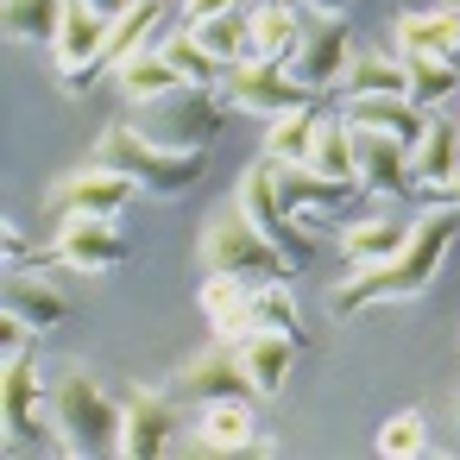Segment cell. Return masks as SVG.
Instances as JSON below:
<instances>
[{
	"mask_svg": "<svg viewBox=\"0 0 460 460\" xmlns=\"http://www.w3.org/2000/svg\"><path fill=\"white\" fill-rule=\"evenodd\" d=\"M341 114H347L353 127L391 133V139H403V146H416V139H422V127H429V108H416L403 89H397V95H347V102H341Z\"/></svg>",
	"mask_w": 460,
	"mask_h": 460,
	"instance_id": "19",
	"label": "cell"
},
{
	"mask_svg": "<svg viewBox=\"0 0 460 460\" xmlns=\"http://www.w3.org/2000/svg\"><path fill=\"white\" fill-rule=\"evenodd\" d=\"M196 259H202V271H234V278H246V284H271V278L290 271V259H284L240 208H227V215H215V221L202 227Z\"/></svg>",
	"mask_w": 460,
	"mask_h": 460,
	"instance_id": "6",
	"label": "cell"
},
{
	"mask_svg": "<svg viewBox=\"0 0 460 460\" xmlns=\"http://www.w3.org/2000/svg\"><path fill=\"white\" fill-rule=\"evenodd\" d=\"M454 7H460V0H454Z\"/></svg>",
	"mask_w": 460,
	"mask_h": 460,
	"instance_id": "41",
	"label": "cell"
},
{
	"mask_svg": "<svg viewBox=\"0 0 460 460\" xmlns=\"http://www.w3.org/2000/svg\"><path fill=\"white\" fill-rule=\"evenodd\" d=\"M221 95H227V108H240V114H265V120L296 114V108L315 102V89H303V83H296L284 64H271V58H240V64H227Z\"/></svg>",
	"mask_w": 460,
	"mask_h": 460,
	"instance_id": "8",
	"label": "cell"
},
{
	"mask_svg": "<svg viewBox=\"0 0 460 460\" xmlns=\"http://www.w3.org/2000/svg\"><path fill=\"white\" fill-rule=\"evenodd\" d=\"M177 422H183V403L171 397V385H164V391L139 385V391L120 397V441H114V454H127V460H158V454L177 447Z\"/></svg>",
	"mask_w": 460,
	"mask_h": 460,
	"instance_id": "10",
	"label": "cell"
},
{
	"mask_svg": "<svg viewBox=\"0 0 460 460\" xmlns=\"http://www.w3.org/2000/svg\"><path fill=\"white\" fill-rule=\"evenodd\" d=\"M158 51H164V64H171L183 83H202V89H215V83L227 76V64H221V58H215V51H208V45H202L190 26H183V32H171V39H158Z\"/></svg>",
	"mask_w": 460,
	"mask_h": 460,
	"instance_id": "32",
	"label": "cell"
},
{
	"mask_svg": "<svg viewBox=\"0 0 460 460\" xmlns=\"http://www.w3.org/2000/svg\"><path fill=\"white\" fill-rule=\"evenodd\" d=\"M347 58H353V39H347V20L341 13H309L303 20V32H296V45H290V58H284V70L303 83V89H334L341 83V70H347Z\"/></svg>",
	"mask_w": 460,
	"mask_h": 460,
	"instance_id": "12",
	"label": "cell"
},
{
	"mask_svg": "<svg viewBox=\"0 0 460 460\" xmlns=\"http://www.w3.org/2000/svg\"><path fill=\"white\" fill-rule=\"evenodd\" d=\"M460 171V120H429L422 127V139L410 146V177H416V190H435V183H447Z\"/></svg>",
	"mask_w": 460,
	"mask_h": 460,
	"instance_id": "22",
	"label": "cell"
},
{
	"mask_svg": "<svg viewBox=\"0 0 460 460\" xmlns=\"http://www.w3.org/2000/svg\"><path fill=\"white\" fill-rule=\"evenodd\" d=\"M353 158H359V190L372 196H410L416 177H410V146L391 139V133H372V127H353Z\"/></svg>",
	"mask_w": 460,
	"mask_h": 460,
	"instance_id": "15",
	"label": "cell"
},
{
	"mask_svg": "<svg viewBox=\"0 0 460 460\" xmlns=\"http://www.w3.org/2000/svg\"><path fill=\"white\" fill-rule=\"evenodd\" d=\"M315 127H322V108H315V102L296 108V114H278V120L265 127V158H278V164H309Z\"/></svg>",
	"mask_w": 460,
	"mask_h": 460,
	"instance_id": "29",
	"label": "cell"
},
{
	"mask_svg": "<svg viewBox=\"0 0 460 460\" xmlns=\"http://www.w3.org/2000/svg\"><path fill=\"white\" fill-rule=\"evenodd\" d=\"M89 7H95V13H102V20H120V13H127V7H133V0H89Z\"/></svg>",
	"mask_w": 460,
	"mask_h": 460,
	"instance_id": "40",
	"label": "cell"
},
{
	"mask_svg": "<svg viewBox=\"0 0 460 460\" xmlns=\"http://www.w3.org/2000/svg\"><path fill=\"white\" fill-rule=\"evenodd\" d=\"M429 196H435V202H447V208H460V171H454V177H447V183H435V190H429Z\"/></svg>",
	"mask_w": 460,
	"mask_h": 460,
	"instance_id": "38",
	"label": "cell"
},
{
	"mask_svg": "<svg viewBox=\"0 0 460 460\" xmlns=\"http://www.w3.org/2000/svg\"><path fill=\"white\" fill-rule=\"evenodd\" d=\"M403 221H391V215H372V221H347L341 227V259L347 265H378V259H391L397 246H403Z\"/></svg>",
	"mask_w": 460,
	"mask_h": 460,
	"instance_id": "26",
	"label": "cell"
},
{
	"mask_svg": "<svg viewBox=\"0 0 460 460\" xmlns=\"http://www.w3.org/2000/svg\"><path fill=\"white\" fill-rule=\"evenodd\" d=\"M227 7H246V0H183V20L202 26V20H215V13H227Z\"/></svg>",
	"mask_w": 460,
	"mask_h": 460,
	"instance_id": "36",
	"label": "cell"
},
{
	"mask_svg": "<svg viewBox=\"0 0 460 460\" xmlns=\"http://www.w3.org/2000/svg\"><path fill=\"white\" fill-rule=\"evenodd\" d=\"M454 240H460V208L435 202V208L403 234V246H397L391 259L353 265V271L328 290V309H334V315H359V309H372V303H410V296H422V290L435 284V271H441V259H447Z\"/></svg>",
	"mask_w": 460,
	"mask_h": 460,
	"instance_id": "1",
	"label": "cell"
},
{
	"mask_svg": "<svg viewBox=\"0 0 460 460\" xmlns=\"http://www.w3.org/2000/svg\"><path fill=\"white\" fill-rule=\"evenodd\" d=\"M378 454H385V460H422V454H429V422H422V410H397V416L378 429Z\"/></svg>",
	"mask_w": 460,
	"mask_h": 460,
	"instance_id": "35",
	"label": "cell"
},
{
	"mask_svg": "<svg viewBox=\"0 0 460 460\" xmlns=\"http://www.w3.org/2000/svg\"><path fill=\"white\" fill-rule=\"evenodd\" d=\"M0 315H20L26 328L51 334L58 322H70V303H64V290L39 271V259H32V265H13V271H7V290H0Z\"/></svg>",
	"mask_w": 460,
	"mask_h": 460,
	"instance_id": "17",
	"label": "cell"
},
{
	"mask_svg": "<svg viewBox=\"0 0 460 460\" xmlns=\"http://www.w3.org/2000/svg\"><path fill=\"white\" fill-rule=\"evenodd\" d=\"M391 45H397V58H454V64H460V7L397 13Z\"/></svg>",
	"mask_w": 460,
	"mask_h": 460,
	"instance_id": "18",
	"label": "cell"
},
{
	"mask_svg": "<svg viewBox=\"0 0 460 460\" xmlns=\"http://www.w3.org/2000/svg\"><path fill=\"white\" fill-rule=\"evenodd\" d=\"M171 397L177 403H215V397H252V378L234 353V341H215L202 353H190L177 372H171Z\"/></svg>",
	"mask_w": 460,
	"mask_h": 460,
	"instance_id": "13",
	"label": "cell"
},
{
	"mask_svg": "<svg viewBox=\"0 0 460 460\" xmlns=\"http://www.w3.org/2000/svg\"><path fill=\"white\" fill-rule=\"evenodd\" d=\"M303 32V0H252V58L284 64Z\"/></svg>",
	"mask_w": 460,
	"mask_h": 460,
	"instance_id": "23",
	"label": "cell"
},
{
	"mask_svg": "<svg viewBox=\"0 0 460 460\" xmlns=\"http://www.w3.org/2000/svg\"><path fill=\"white\" fill-rule=\"evenodd\" d=\"M403 95L435 114L441 102L460 95V64L454 58H403Z\"/></svg>",
	"mask_w": 460,
	"mask_h": 460,
	"instance_id": "27",
	"label": "cell"
},
{
	"mask_svg": "<svg viewBox=\"0 0 460 460\" xmlns=\"http://www.w3.org/2000/svg\"><path fill=\"white\" fill-rule=\"evenodd\" d=\"M252 328H284V334L309 341V334H303V315H296V296H290V284H284V278L252 284Z\"/></svg>",
	"mask_w": 460,
	"mask_h": 460,
	"instance_id": "34",
	"label": "cell"
},
{
	"mask_svg": "<svg viewBox=\"0 0 460 460\" xmlns=\"http://www.w3.org/2000/svg\"><path fill=\"white\" fill-rule=\"evenodd\" d=\"M64 7H70V0H0V20H7L13 45H51Z\"/></svg>",
	"mask_w": 460,
	"mask_h": 460,
	"instance_id": "30",
	"label": "cell"
},
{
	"mask_svg": "<svg viewBox=\"0 0 460 460\" xmlns=\"http://www.w3.org/2000/svg\"><path fill=\"white\" fill-rule=\"evenodd\" d=\"M133 259V240L108 215H64L58 240L39 252V265H70V271H120Z\"/></svg>",
	"mask_w": 460,
	"mask_h": 460,
	"instance_id": "9",
	"label": "cell"
},
{
	"mask_svg": "<svg viewBox=\"0 0 460 460\" xmlns=\"http://www.w3.org/2000/svg\"><path fill=\"white\" fill-rule=\"evenodd\" d=\"M234 208H240V215H246V221H252V227L290 259V271H303V265L315 259V234L278 202V164H271V158H259V164L240 171V183H234Z\"/></svg>",
	"mask_w": 460,
	"mask_h": 460,
	"instance_id": "5",
	"label": "cell"
},
{
	"mask_svg": "<svg viewBox=\"0 0 460 460\" xmlns=\"http://www.w3.org/2000/svg\"><path fill=\"white\" fill-rule=\"evenodd\" d=\"M271 164H278V158H271ZM353 190H359V183H341V177H328V171H315V164H278V202H284L290 215H328V208H341Z\"/></svg>",
	"mask_w": 460,
	"mask_h": 460,
	"instance_id": "20",
	"label": "cell"
},
{
	"mask_svg": "<svg viewBox=\"0 0 460 460\" xmlns=\"http://www.w3.org/2000/svg\"><path fill=\"white\" fill-rule=\"evenodd\" d=\"M353 0H303V13H347Z\"/></svg>",
	"mask_w": 460,
	"mask_h": 460,
	"instance_id": "39",
	"label": "cell"
},
{
	"mask_svg": "<svg viewBox=\"0 0 460 460\" xmlns=\"http://www.w3.org/2000/svg\"><path fill=\"white\" fill-rule=\"evenodd\" d=\"M114 83H120V95L139 108V102H152V95L177 89L183 76L164 64V51H158V45H146V51H133V58H120V64H114Z\"/></svg>",
	"mask_w": 460,
	"mask_h": 460,
	"instance_id": "25",
	"label": "cell"
},
{
	"mask_svg": "<svg viewBox=\"0 0 460 460\" xmlns=\"http://www.w3.org/2000/svg\"><path fill=\"white\" fill-rule=\"evenodd\" d=\"M95 158L114 164V171H127L146 196H183V190H196L208 152H171V146L146 139L133 120H114V127L95 139Z\"/></svg>",
	"mask_w": 460,
	"mask_h": 460,
	"instance_id": "3",
	"label": "cell"
},
{
	"mask_svg": "<svg viewBox=\"0 0 460 460\" xmlns=\"http://www.w3.org/2000/svg\"><path fill=\"white\" fill-rule=\"evenodd\" d=\"M177 447H190V454H278V447L259 435V416H252L246 397H215V403H202L190 441H177Z\"/></svg>",
	"mask_w": 460,
	"mask_h": 460,
	"instance_id": "14",
	"label": "cell"
},
{
	"mask_svg": "<svg viewBox=\"0 0 460 460\" xmlns=\"http://www.w3.org/2000/svg\"><path fill=\"white\" fill-rule=\"evenodd\" d=\"M234 353H240V366H246V378H252V397H284L290 359L303 353V341L284 334V328H246V334L234 341Z\"/></svg>",
	"mask_w": 460,
	"mask_h": 460,
	"instance_id": "16",
	"label": "cell"
},
{
	"mask_svg": "<svg viewBox=\"0 0 460 460\" xmlns=\"http://www.w3.org/2000/svg\"><path fill=\"white\" fill-rule=\"evenodd\" d=\"M334 89H341V102H347V95H397V89H403V58H385V51H353Z\"/></svg>",
	"mask_w": 460,
	"mask_h": 460,
	"instance_id": "28",
	"label": "cell"
},
{
	"mask_svg": "<svg viewBox=\"0 0 460 460\" xmlns=\"http://www.w3.org/2000/svg\"><path fill=\"white\" fill-rule=\"evenodd\" d=\"M221 64H240V58H252V7H227V13H215V20H202V26H190Z\"/></svg>",
	"mask_w": 460,
	"mask_h": 460,
	"instance_id": "33",
	"label": "cell"
},
{
	"mask_svg": "<svg viewBox=\"0 0 460 460\" xmlns=\"http://www.w3.org/2000/svg\"><path fill=\"white\" fill-rule=\"evenodd\" d=\"M45 422H51V447H58V454H76V460L120 441V403L102 391V378H95L83 359H64V366L51 372Z\"/></svg>",
	"mask_w": 460,
	"mask_h": 460,
	"instance_id": "2",
	"label": "cell"
},
{
	"mask_svg": "<svg viewBox=\"0 0 460 460\" xmlns=\"http://www.w3.org/2000/svg\"><path fill=\"white\" fill-rule=\"evenodd\" d=\"M227 95H215V89H202V83H177V89H164V95H152V102H139L133 108V127L146 133V139H158V146H171V152H208L215 139H221V108Z\"/></svg>",
	"mask_w": 460,
	"mask_h": 460,
	"instance_id": "4",
	"label": "cell"
},
{
	"mask_svg": "<svg viewBox=\"0 0 460 460\" xmlns=\"http://www.w3.org/2000/svg\"><path fill=\"white\" fill-rule=\"evenodd\" d=\"M309 164H315V171H328V177H341V183H359V158H353V120H347V114H322Z\"/></svg>",
	"mask_w": 460,
	"mask_h": 460,
	"instance_id": "31",
	"label": "cell"
},
{
	"mask_svg": "<svg viewBox=\"0 0 460 460\" xmlns=\"http://www.w3.org/2000/svg\"><path fill=\"white\" fill-rule=\"evenodd\" d=\"M133 196H139V183H133L127 171L89 158V164L64 171V177L45 190V215H51V221H64V215H108V221H120Z\"/></svg>",
	"mask_w": 460,
	"mask_h": 460,
	"instance_id": "7",
	"label": "cell"
},
{
	"mask_svg": "<svg viewBox=\"0 0 460 460\" xmlns=\"http://www.w3.org/2000/svg\"><path fill=\"white\" fill-rule=\"evenodd\" d=\"M7 265H26V234L7 221Z\"/></svg>",
	"mask_w": 460,
	"mask_h": 460,
	"instance_id": "37",
	"label": "cell"
},
{
	"mask_svg": "<svg viewBox=\"0 0 460 460\" xmlns=\"http://www.w3.org/2000/svg\"><path fill=\"white\" fill-rule=\"evenodd\" d=\"M202 315H208V328H215V341H240L246 328H252V284L246 278H234V271H208V284H202Z\"/></svg>",
	"mask_w": 460,
	"mask_h": 460,
	"instance_id": "21",
	"label": "cell"
},
{
	"mask_svg": "<svg viewBox=\"0 0 460 460\" xmlns=\"http://www.w3.org/2000/svg\"><path fill=\"white\" fill-rule=\"evenodd\" d=\"M45 378H39V353H13L0 372V410H7V454H32L51 441L45 422Z\"/></svg>",
	"mask_w": 460,
	"mask_h": 460,
	"instance_id": "11",
	"label": "cell"
},
{
	"mask_svg": "<svg viewBox=\"0 0 460 460\" xmlns=\"http://www.w3.org/2000/svg\"><path fill=\"white\" fill-rule=\"evenodd\" d=\"M158 20H164V0H133V7H127L120 20H108V45H102V70H114L120 58H133V51H146V45H152V32H158Z\"/></svg>",
	"mask_w": 460,
	"mask_h": 460,
	"instance_id": "24",
	"label": "cell"
}]
</instances>
